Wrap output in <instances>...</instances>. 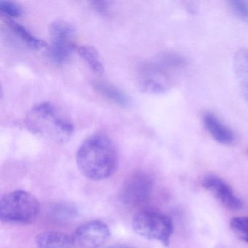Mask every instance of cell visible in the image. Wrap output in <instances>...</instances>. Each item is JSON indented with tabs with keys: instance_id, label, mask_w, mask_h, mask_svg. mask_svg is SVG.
<instances>
[{
	"instance_id": "cell-1",
	"label": "cell",
	"mask_w": 248,
	"mask_h": 248,
	"mask_svg": "<svg viewBox=\"0 0 248 248\" xmlns=\"http://www.w3.org/2000/svg\"><path fill=\"white\" fill-rule=\"evenodd\" d=\"M80 172L93 181L112 176L118 168V149L114 140L104 133H95L85 139L77 152Z\"/></svg>"
},
{
	"instance_id": "cell-2",
	"label": "cell",
	"mask_w": 248,
	"mask_h": 248,
	"mask_svg": "<svg viewBox=\"0 0 248 248\" xmlns=\"http://www.w3.org/2000/svg\"><path fill=\"white\" fill-rule=\"evenodd\" d=\"M26 124L34 134L57 143L67 142L74 132L71 121L50 102L34 106L27 114Z\"/></svg>"
},
{
	"instance_id": "cell-3",
	"label": "cell",
	"mask_w": 248,
	"mask_h": 248,
	"mask_svg": "<svg viewBox=\"0 0 248 248\" xmlns=\"http://www.w3.org/2000/svg\"><path fill=\"white\" fill-rule=\"evenodd\" d=\"M184 64L182 58L167 53L146 63L142 71L140 87L149 93H163L169 88L171 74Z\"/></svg>"
},
{
	"instance_id": "cell-4",
	"label": "cell",
	"mask_w": 248,
	"mask_h": 248,
	"mask_svg": "<svg viewBox=\"0 0 248 248\" xmlns=\"http://www.w3.org/2000/svg\"><path fill=\"white\" fill-rule=\"evenodd\" d=\"M38 200L30 193L16 190L5 194L0 203V218L11 224H30L38 217Z\"/></svg>"
},
{
	"instance_id": "cell-5",
	"label": "cell",
	"mask_w": 248,
	"mask_h": 248,
	"mask_svg": "<svg viewBox=\"0 0 248 248\" xmlns=\"http://www.w3.org/2000/svg\"><path fill=\"white\" fill-rule=\"evenodd\" d=\"M134 232L149 240H156L165 247L169 245L173 233L172 220L164 213L146 209L135 215L132 220Z\"/></svg>"
},
{
	"instance_id": "cell-6",
	"label": "cell",
	"mask_w": 248,
	"mask_h": 248,
	"mask_svg": "<svg viewBox=\"0 0 248 248\" xmlns=\"http://www.w3.org/2000/svg\"><path fill=\"white\" fill-rule=\"evenodd\" d=\"M50 45L49 54L56 64L66 63L76 49V30L73 26L63 21L52 23L50 29Z\"/></svg>"
},
{
	"instance_id": "cell-7",
	"label": "cell",
	"mask_w": 248,
	"mask_h": 248,
	"mask_svg": "<svg viewBox=\"0 0 248 248\" xmlns=\"http://www.w3.org/2000/svg\"><path fill=\"white\" fill-rule=\"evenodd\" d=\"M153 189V181L148 174L137 172L127 178L122 187L120 200L130 207H137L146 202Z\"/></svg>"
},
{
	"instance_id": "cell-8",
	"label": "cell",
	"mask_w": 248,
	"mask_h": 248,
	"mask_svg": "<svg viewBox=\"0 0 248 248\" xmlns=\"http://www.w3.org/2000/svg\"><path fill=\"white\" fill-rule=\"evenodd\" d=\"M111 236L109 227L101 220H91L79 226L75 230V243L84 248H98Z\"/></svg>"
},
{
	"instance_id": "cell-9",
	"label": "cell",
	"mask_w": 248,
	"mask_h": 248,
	"mask_svg": "<svg viewBox=\"0 0 248 248\" xmlns=\"http://www.w3.org/2000/svg\"><path fill=\"white\" fill-rule=\"evenodd\" d=\"M202 185L229 210H239L242 208V202L240 199L235 194L230 186L219 177L207 175L203 179Z\"/></svg>"
},
{
	"instance_id": "cell-10",
	"label": "cell",
	"mask_w": 248,
	"mask_h": 248,
	"mask_svg": "<svg viewBox=\"0 0 248 248\" xmlns=\"http://www.w3.org/2000/svg\"><path fill=\"white\" fill-rule=\"evenodd\" d=\"M203 122L206 130L217 143L226 146L234 143L236 136L233 130L223 124L216 115L210 112L205 113Z\"/></svg>"
},
{
	"instance_id": "cell-11",
	"label": "cell",
	"mask_w": 248,
	"mask_h": 248,
	"mask_svg": "<svg viewBox=\"0 0 248 248\" xmlns=\"http://www.w3.org/2000/svg\"><path fill=\"white\" fill-rule=\"evenodd\" d=\"M38 248H76L73 237L58 231H49L38 235L36 239Z\"/></svg>"
},
{
	"instance_id": "cell-12",
	"label": "cell",
	"mask_w": 248,
	"mask_h": 248,
	"mask_svg": "<svg viewBox=\"0 0 248 248\" xmlns=\"http://www.w3.org/2000/svg\"><path fill=\"white\" fill-rule=\"evenodd\" d=\"M234 69L241 92L248 105V50L246 49L239 50L235 55Z\"/></svg>"
},
{
	"instance_id": "cell-13",
	"label": "cell",
	"mask_w": 248,
	"mask_h": 248,
	"mask_svg": "<svg viewBox=\"0 0 248 248\" xmlns=\"http://www.w3.org/2000/svg\"><path fill=\"white\" fill-rule=\"evenodd\" d=\"M93 87L104 98L118 105L127 106L130 104V99L129 97L121 90L111 84L103 81H95L93 83Z\"/></svg>"
},
{
	"instance_id": "cell-14",
	"label": "cell",
	"mask_w": 248,
	"mask_h": 248,
	"mask_svg": "<svg viewBox=\"0 0 248 248\" xmlns=\"http://www.w3.org/2000/svg\"><path fill=\"white\" fill-rule=\"evenodd\" d=\"M7 23L11 30L15 33L16 35L19 37L21 41L24 42L29 47L34 50L47 47V43L43 40H39L35 36L33 35L24 26L16 22L13 19L7 20Z\"/></svg>"
},
{
	"instance_id": "cell-15",
	"label": "cell",
	"mask_w": 248,
	"mask_h": 248,
	"mask_svg": "<svg viewBox=\"0 0 248 248\" xmlns=\"http://www.w3.org/2000/svg\"><path fill=\"white\" fill-rule=\"evenodd\" d=\"M76 49L78 54L84 59L93 72L98 75L104 72V66L95 47L91 46H78Z\"/></svg>"
},
{
	"instance_id": "cell-16",
	"label": "cell",
	"mask_w": 248,
	"mask_h": 248,
	"mask_svg": "<svg viewBox=\"0 0 248 248\" xmlns=\"http://www.w3.org/2000/svg\"><path fill=\"white\" fill-rule=\"evenodd\" d=\"M78 209L69 203H60L52 207L50 214L54 220L59 222H68L78 217Z\"/></svg>"
},
{
	"instance_id": "cell-17",
	"label": "cell",
	"mask_w": 248,
	"mask_h": 248,
	"mask_svg": "<svg viewBox=\"0 0 248 248\" xmlns=\"http://www.w3.org/2000/svg\"><path fill=\"white\" fill-rule=\"evenodd\" d=\"M230 228L244 242L248 244V217H233L230 222Z\"/></svg>"
},
{
	"instance_id": "cell-18",
	"label": "cell",
	"mask_w": 248,
	"mask_h": 248,
	"mask_svg": "<svg viewBox=\"0 0 248 248\" xmlns=\"http://www.w3.org/2000/svg\"><path fill=\"white\" fill-rule=\"evenodd\" d=\"M0 12L5 18L11 19L18 18L23 14V8L16 2L11 1H0Z\"/></svg>"
},
{
	"instance_id": "cell-19",
	"label": "cell",
	"mask_w": 248,
	"mask_h": 248,
	"mask_svg": "<svg viewBox=\"0 0 248 248\" xmlns=\"http://www.w3.org/2000/svg\"><path fill=\"white\" fill-rule=\"evenodd\" d=\"M228 6L241 21L248 22V3L245 1H229Z\"/></svg>"
},
{
	"instance_id": "cell-20",
	"label": "cell",
	"mask_w": 248,
	"mask_h": 248,
	"mask_svg": "<svg viewBox=\"0 0 248 248\" xmlns=\"http://www.w3.org/2000/svg\"><path fill=\"white\" fill-rule=\"evenodd\" d=\"M91 4L98 12L103 14H107L111 5V2L108 1H93Z\"/></svg>"
},
{
	"instance_id": "cell-21",
	"label": "cell",
	"mask_w": 248,
	"mask_h": 248,
	"mask_svg": "<svg viewBox=\"0 0 248 248\" xmlns=\"http://www.w3.org/2000/svg\"><path fill=\"white\" fill-rule=\"evenodd\" d=\"M108 248H133L132 247L127 246V245H113V246L108 247Z\"/></svg>"
},
{
	"instance_id": "cell-22",
	"label": "cell",
	"mask_w": 248,
	"mask_h": 248,
	"mask_svg": "<svg viewBox=\"0 0 248 248\" xmlns=\"http://www.w3.org/2000/svg\"></svg>"
}]
</instances>
